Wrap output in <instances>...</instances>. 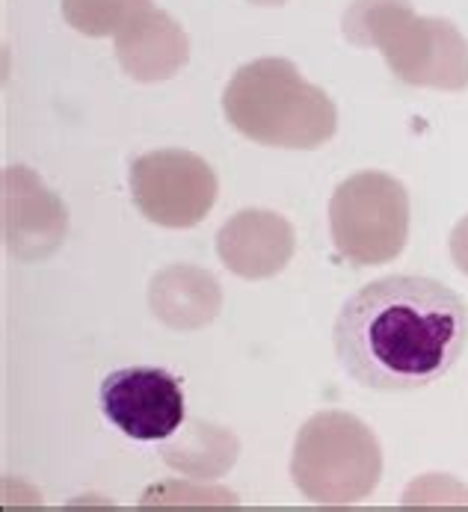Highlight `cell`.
<instances>
[{"label":"cell","mask_w":468,"mask_h":512,"mask_svg":"<svg viewBox=\"0 0 468 512\" xmlns=\"http://www.w3.org/2000/svg\"><path fill=\"white\" fill-rule=\"evenodd\" d=\"M131 193L149 222L163 228H193L211 214L220 181L199 154L160 148L134 160Z\"/></svg>","instance_id":"6"},{"label":"cell","mask_w":468,"mask_h":512,"mask_svg":"<svg viewBox=\"0 0 468 512\" xmlns=\"http://www.w3.org/2000/svg\"><path fill=\"white\" fill-rule=\"evenodd\" d=\"M223 113L258 146L309 151L329 143L338 131L332 98L282 57L240 66L223 92Z\"/></svg>","instance_id":"2"},{"label":"cell","mask_w":468,"mask_h":512,"mask_svg":"<svg viewBox=\"0 0 468 512\" xmlns=\"http://www.w3.org/2000/svg\"><path fill=\"white\" fill-rule=\"evenodd\" d=\"M451 258L457 270L468 276V217L457 222V228L451 231Z\"/></svg>","instance_id":"13"},{"label":"cell","mask_w":468,"mask_h":512,"mask_svg":"<svg viewBox=\"0 0 468 512\" xmlns=\"http://www.w3.org/2000/svg\"><path fill=\"white\" fill-rule=\"evenodd\" d=\"M294 225L273 211H240L217 234V255L234 276L273 279L294 258Z\"/></svg>","instance_id":"9"},{"label":"cell","mask_w":468,"mask_h":512,"mask_svg":"<svg viewBox=\"0 0 468 512\" xmlns=\"http://www.w3.org/2000/svg\"><path fill=\"white\" fill-rule=\"evenodd\" d=\"M249 3H255V6H282L288 0H249Z\"/></svg>","instance_id":"14"},{"label":"cell","mask_w":468,"mask_h":512,"mask_svg":"<svg viewBox=\"0 0 468 512\" xmlns=\"http://www.w3.org/2000/svg\"><path fill=\"white\" fill-rule=\"evenodd\" d=\"M468 341L466 302L442 282L389 276L356 291L335 323V353L365 388L412 391L442 379Z\"/></svg>","instance_id":"1"},{"label":"cell","mask_w":468,"mask_h":512,"mask_svg":"<svg viewBox=\"0 0 468 512\" xmlns=\"http://www.w3.org/2000/svg\"><path fill=\"white\" fill-rule=\"evenodd\" d=\"M341 27L353 45L377 48L389 72L409 86L442 92L468 86L466 36L445 18L415 15L409 0H353Z\"/></svg>","instance_id":"3"},{"label":"cell","mask_w":468,"mask_h":512,"mask_svg":"<svg viewBox=\"0 0 468 512\" xmlns=\"http://www.w3.org/2000/svg\"><path fill=\"white\" fill-rule=\"evenodd\" d=\"M66 205L27 166L3 169V243L21 261H42L66 240Z\"/></svg>","instance_id":"8"},{"label":"cell","mask_w":468,"mask_h":512,"mask_svg":"<svg viewBox=\"0 0 468 512\" xmlns=\"http://www.w3.org/2000/svg\"><path fill=\"white\" fill-rule=\"evenodd\" d=\"M101 409L131 439H169L184 421V394L166 370L125 367L104 379Z\"/></svg>","instance_id":"7"},{"label":"cell","mask_w":468,"mask_h":512,"mask_svg":"<svg viewBox=\"0 0 468 512\" xmlns=\"http://www.w3.org/2000/svg\"><path fill=\"white\" fill-rule=\"evenodd\" d=\"M149 305L160 323L178 332H193L208 326L220 308H223V291L220 282L199 267L175 264L160 270L149 288Z\"/></svg>","instance_id":"11"},{"label":"cell","mask_w":468,"mask_h":512,"mask_svg":"<svg viewBox=\"0 0 468 512\" xmlns=\"http://www.w3.org/2000/svg\"><path fill=\"white\" fill-rule=\"evenodd\" d=\"M152 0H63V18L83 36H119Z\"/></svg>","instance_id":"12"},{"label":"cell","mask_w":468,"mask_h":512,"mask_svg":"<svg viewBox=\"0 0 468 512\" xmlns=\"http://www.w3.org/2000/svg\"><path fill=\"white\" fill-rule=\"evenodd\" d=\"M116 57L134 80L157 83L184 69L190 57V42L172 15L146 9L116 36Z\"/></svg>","instance_id":"10"},{"label":"cell","mask_w":468,"mask_h":512,"mask_svg":"<svg viewBox=\"0 0 468 512\" xmlns=\"http://www.w3.org/2000/svg\"><path fill=\"white\" fill-rule=\"evenodd\" d=\"M294 486L323 507L371 498L383 477L380 441L356 415L320 412L300 427L291 459Z\"/></svg>","instance_id":"4"},{"label":"cell","mask_w":468,"mask_h":512,"mask_svg":"<svg viewBox=\"0 0 468 512\" xmlns=\"http://www.w3.org/2000/svg\"><path fill=\"white\" fill-rule=\"evenodd\" d=\"M329 231L341 258L359 267L394 261L409 237V193L386 172H356L329 202Z\"/></svg>","instance_id":"5"}]
</instances>
